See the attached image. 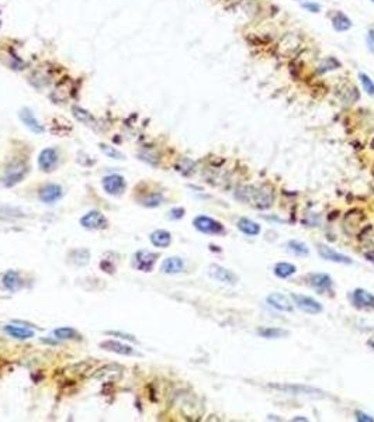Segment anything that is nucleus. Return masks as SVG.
<instances>
[{"instance_id":"20","label":"nucleus","mask_w":374,"mask_h":422,"mask_svg":"<svg viewBox=\"0 0 374 422\" xmlns=\"http://www.w3.org/2000/svg\"><path fill=\"white\" fill-rule=\"evenodd\" d=\"M238 230L240 232H243L245 235H249V237H256L259 235L262 228L260 225L256 221L250 220V218H239L238 221Z\"/></svg>"},{"instance_id":"2","label":"nucleus","mask_w":374,"mask_h":422,"mask_svg":"<svg viewBox=\"0 0 374 422\" xmlns=\"http://www.w3.org/2000/svg\"><path fill=\"white\" fill-rule=\"evenodd\" d=\"M193 225L197 231L208 234V235H221L225 232V228L221 222L208 215H197L193 220Z\"/></svg>"},{"instance_id":"23","label":"nucleus","mask_w":374,"mask_h":422,"mask_svg":"<svg viewBox=\"0 0 374 422\" xmlns=\"http://www.w3.org/2000/svg\"><path fill=\"white\" fill-rule=\"evenodd\" d=\"M4 332L7 335H10L11 338H14V339H19V341H26V339H30V338L34 337V332L31 329L24 327H17V325H6Z\"/></svg>"},{"instance_id":"8","label":"nucleus","mask_w":374,"mask_h":422,"mask_svg":"<svg viewBox=\"0 0 374 422\" xmlns=\"http://www.w3.org/2000/svg\"><path fill=\"white\" fill-rule=\"evenodd\" d=\"M103 189L106 193L111 196H120L123 194L125 190V180L120 175H108L102 180Z\"/></svg>"},{"instance_id":"31","label":"nucleus","mask_w":374,"mask_h":422,"mask_svg":"<svg viewBox=\"0 0 374 422\" xmlns=\"http://www.w3.org/2000/svg\"><path fill=\"white\" fill-rule=\"evenodd\" d=\"M162 200H163V197H162L160 194H154V196L148 197V199L144 201V204H145L146 207H156V206H159V204L162 203Z\"/></svg>"},{"instance_id":"6","label":"nucleus","mask_w":374,"mask_h":422,"mask_svg":"<svg viewBox=\"0 0 374 422\" xmlns=\"http://www.w3.org/2000/svg\"><path fill=\"white\" fill-rule=\"evenodd\" d=\"M317 251L320 253V256L325 259V261H329V262H335V264H352L353 261L352 258H349L347 255H343L341 252H336L333 248L325 245V243H318L317 245Z\"/></svg>"},{"instance_id":"4","label":"nucleus","mask_w":374,"mask_h":422,"mask_svg":"<svg viewBox=\"0 0 374 422\" xmlns=\"http://www.w3.org/2000/svg\"><path fill=\"white\" fill-rule=\"evenodd\" d=\"M291 298H293L294 306L300 308L302 313H307V314H311V316L322 313V304L320 301H317L315 298L310 297V295L291 294Z\"/></svg>"},{"instance_id":"11","label":"nucleus","mask_w":374,"mask_h":422,"mask_svg":"<svg viewBox=\"0 0 374 422\" xmlns=\"http://www.w3.org/2000/svg\"><path fill=\"white\" fill-rule=\"evenodd\" d=\"M100 348L117 353V355H123V356H136L138 355L135 349L131 348L130 345L121 343L118 341H111V339H106L103 342H100Z\"/></svg>"},{"instance_id":"14","label":"nucleus","mask_w":374,"mask_h":422,"mask_svg":"<svg viewBox=\"0 0 374 422\" xmlns=\"http://www.w3.org/2000/svg\"><path fill=\"white\" fill-rule=\"evenodd\" d=\"M63 196V190L59 185H47L44 186L40 193H38V197L42 203L45 204H53L58 200H61Z\"/></svg>"},{"instance_id":"1","label":"nucleus","mask_w":374,"mask_h":422,"mask_svg":"<svg viewBox=\"0 0 374 422\" xmlns=\"http://www.w3.org/2000/svg\"><path fill=\"white\" fill-rule=\"evenodd\" d=\"M248 190L249 191H243V189H240V193H245L246 197H243L242 200L243 201H250L252 200V204L258 209H267L271 206V201H273V191L270 189H266L265 186L260 187V189H255V187H249L248 186Z\"/></svg>"},{"instance_id":"7","label":"nucleus","mask_w":374,"mask_h":422,"mask_svg":"<svg viewBox=\"0 0 374 422\" xmlns=\"http://www.w3.org/2000/svg\"><path fill=\"white\" fill-rule=\"evenodd\" d=\"M27 173V166L24 163H13L10 165L7 170H6V175L3 178V183L6 187H11L17 183H20L21 180L24 179Z\"/></svg>"},{"instance_id":"13","label":"nucleus","mask_w":374,"mask_h":422,"mask_svg":"<svg viewBox=\"0 0 374 422\" xmlns=\"http://www.w3.org/2000/svg\"><path fill=\"white\" fill-rule=\"evenodd\" d=\"M352 303L354 307L362 310L374 308V294L364 289H354L352 293Z\"/></svg>"},{"instance_id":"5","label":"nucleus","mask_w":374,"mask_h":422,"mask_svg":"<svg viewBox=\"0 0 374 422\" xmlns=\"http://www.w3.org/2000/svg\"><path fill=\"white\" fill-rule=\"evenodd\" d=\"M80 225L86 230H106L108 227V220L100 211H89L80 218Z\"/></svg>"},{"instance_id":"12","label":"nucleus","mask_w":374,"mask_h":422,"mask_svg":"<svg viewBox=\"0 0 374 422\" xmlns=\"http://www.w3.org/2000/svg\"><path fill=\"white\" fill-rule=\"evenodd\" d=\"M158 255L149 251H138L134 256L135 267L141 272H151L154 269Z\"/></svg>"},{"instance_id":"36","label":"nucleus","mask_w":374,"mask_h":422,"mask_svg":"<svg viewBox=\"0 0 374 422\" xmlns=\"http://www.w3.org/2000/svg\"><path fill=\"white\" fill-rule=\"evenodd\" d=\"M293 421H308L307 418H301V417H295V418H293Z\"/></svg>"},{"instance_id":"17","label":"nucleus","mask_w":374,"mask_h":422,"mask_svg":"<svg viewBox=\"0 0 374 422\" xmlns=\"http://www.w3.org/2000/svg\"><path fill=\"white\" fill-rule=\"evenodd\" d=\"M308 283L317 291H326L332 287V277L326 273H312L308 276Z\"/></svg>"},{"instance_id":"15","label":"nucleus","mask_w":374,"mask_h":422,"mask_svg":"<svg viewBox=\"0 0 374 422\" xmlns=\"http://www.w3.org/2000/svg\"><path fill=\"white\" fill-rule=\"evenodd\" d=\"M38 165L44 172H52L58 165V152L53 148H45L41 151L40 158H38Z\"/></svg>"},{"instance_id":"29","label":"nucleus","mask_w":374,"mask_h":422,"mask_svg":"<svg viewBox=\"0 0 374 422\" xmlns=\"http://www.w3.org/2000/svg\"><path fill=\"white\" fill-rule=\"evenodd\" d=\"M359 79H360V83L363 86L364 92L367 95L374 96V82L372 80V78L366 74H359Z\"/></svg>"},{"instance_id":"21","label":"nucleus","mask_w":374,"mask_h":422,"mask_svg":"<svg viewBox=\"0 0 374 422\" xmlns=\"http://www.w3.org/2000/svg\"><path fill=\"white\" fill-rule=\"evenodd\" d=\"M3 286H4V289L9 290V291H13V293H14V291H19L21 289V286H23L20 274L17 273V272H14V270L7 272V273L3 276Z\"/></svg>"},{"instance_id":"16","label":"nucleus","mask_w":374,"mask_h":422,"mask_svg":"<svg viewBox=\"0 0 374 422\" xmlns=\"http://www.w3.org/2000/svg\"><path fill=\"white\" fill-rule=\"evenodd\" d=\"M19 117L23 121V124L27 127L30 131H32L34 134H42L44 132V126L37 120V117L34 116V113L30 108H27V107L21 108Z\"/></svg>"},{"instance_id":"24","label":"nucleus","mask_w":374,"mask_h":422,"mask_svg":"<svg viewBox=\"0 0 374 422\" xmlns=\"http://www.w3.org/2000/svg\"><path fill=\"white\" fill-rule=\"evenodd\" d=\"M332 26L336 31H347V30L352 27V21H350V19H349L345 13L336 11V13H333L332 16Z\"/></svg>"},{"instance_id":"38","label":"nucleus","mask_w":374,"mask_h":422,"mask_svg":"<svg viewBox=\"0 0 374 422\" xmlns=\"http://www.w3.org/2000/svg\"><path fill=\"white\" fill-rule=\"evenodd\" d=\"M372 1H373V3H374V0H372Z\"/></svg>"},{"instance_id":"19","label":"nucleus","mask_w":374,"mask_h":422,"mask_svg":"<svg viewBox=\"0 0 374 422\" xmlns=\"http://www.w3.org/2000/svg\"><path fill=\"white\" fill-rule=\"evenodd\" d=\"M149 239L154 246L163 249V248H167L172 242V235L166 230H156L149 235Z\"/></svg>"},{"instance_id":"35","label":"nucleus","mask_w":374,"mask_h":422,"mask_svg":"<svg viewBox=\"0 0 374 422\" xmlns=\"http://www.w3.org/2000/svg\"><path fill=\"white\" fill-rule=\"evenodd\" d=\"M367 45H369V50L374 53V30H370V31H369V35H367Z\"/></svg>"},{"instance_id":"10","label":"nucleus","mask_w":374,"mask_h":422,"mask_svg":"<svg viewBox=\"0 0 374 422\" xmlns=\"http://www.w3.org/2000/svg\"><path fill=\"white\" fill-rule=\"evenodd\" d=\"M123 371L124 369L118 365H104L100 369H97L92 374V377L96 380H106V381H114V380H118L121 376H123Z\"/></svg>"},{"instance_id":"32","label":"nucleus","mask_w":374,"mask_h":422,"mask_svg":"<svg viewBox=\"0 0 374 422\" xmlns=\"http://www.w3.org/2000/svg\"><path fill=\"white\" fill-rule=\"evenodd\" d=\"M185 212H186V210H185L183 207L172 209V210L169 211V218H172V220H180V218H183Z\"/></svg>"},{"instance_id":"26","label":"nucleus","mask_w":374,"mask_h":422,"mask_svg":"<svg viewBox=\"0 0 374 422\" xmlns=\"http://www.w3.org/2000/svg\"><path fill=\"white\" fill-rule=\"evenodd\" d=\"M53 337L59 341H76L80 339V334L71 327H61L53 331Z\"/></svg>"},{"instance_id":"34","label":"nucleus","mask_w":374,"mask_h":422,"mask_svg":"<svg viewBox=\"0 0 374 422\" xmlns=\"http://www.w3.org/2000/svg\"><path fill=\"white\" fill-rule=\"evenodd\" d=\"M302 7H304V9H307L308 11H311V13H318V11L321 10V6H320L318 3H314V1L302 3Z\"/></svg>"},{"instance_id":"22","label":"nucleus","mask_w":374,"mask_h":422,"mask_svg":"<svg viewBox=\"0 0 374 422\" xmlns=\"http://www.w3.org/2000/svg\"><path fill=\"white\" fill-rule=\"evenodd\" d=\"M256 334L259 337L265 338V339H279V338H284L289 337L290 332L287 329H283V328H277V327H263L259 328L256 331Z\"/></svg>"},{"instance_id":"9","label":"nucleus","mask_w":374,"mask_h":422,"mask_svg":"<svg viewBox=\"0 0 374 422\" xmlns=\"http://www.w3.org/2000/svg\"><path fill=\"white\" fill-rule=\"evenodd\" d=\"M266 303L281 313H291L294 310V303L290 300V297L281 294V293H270L266 297Z\"/></svg>"},{"instance_id":"27","label":"nucleus","mask_w":374,"mask_h":422,"mask_svg":"<svg viewBox=\"0 0 374 422\" xmlns=\"http://www.w3.org/2000/svg\"><path fill=\"white\" fill-rule=\"evenodd\" d=\"M72 113L78 121L83 123V124H86V126H93L94 124V117L92 116L87 110L82 108V107L75 106V107L72 108Z\"/></svg>"},{"instance_id":"18","label":"nucleus","mask_w":374,"mask_h":422,"mask_svg":"<svg viewBox=\"0 0 374 422\" xmlns=\"http://www.w3.org/2000/svg\"><path fill=\"white\" fill-rule=\"evenodd\" d=\"M185 261L179 256H170L163 261L160 266V272L165 274H177L185 270Z\"/></svg>"},{"instance_id":"28","label":"nucleus","mask_w":374,"mask_h":422,"mask_svg":"<svg viewBox=\"0 0 374 422\" xmlns=\"http://www.w3.org/2000/svg\"><path fill=\"white\" fill-rule=\"evenodd\" d=\"M287 249H289V252L295 255V256H305V255L310 253L308 246L304 242H301V241H297V239L289 241L287 242Z\"/></svg>"},{"instance_id":"25","label":"nucleus","mask_w":374,"mask_h":422,"mask_svg":"<svg viewBox=\"0 0 374 422\" xmlns=\"http://www.w3.org/2000/svg\"><path fill=\"white\" fill-rule=\"evenodd\" d=\"M273 272H274V274H276L279 279H289L293 274H295L297 266L293 264H289V262H279V264H274Z\"/></svg>"},{"instance_id":"37","label":"nucleus","mask_w":374,"mask_h":422,"mask_svg":"<svg viewBox=\"0 0 374 422\" xmlns=\"http://www.w3.org/2000/svg\"><path fill=\"white\" fill-rule=\"evenodd\" d=\"M369 346L374 350V339L373 341H369Z\"/></svg>"},{"instance_id":"33","label":"nucleus","mask_w":374,"mask_h":422,"mask_svg":"<svg viewBox=\"0 0 374 422\" xmlns=\"http://www.w3.org/2000/svg\"><path fill=\"white\" fill-rule=\"evenodd\" d=\"M354 417L359 422H374V417L363 411H354Z\"/></svg>"},{"instance_id":"3","label":"nucleus","mask_w":374,"mask_h":422,"mask_svg":"<svg viewBox=\"0 0 374 422\" xmlns=\"http://www.w3.org/2000/svg\"><path fill=\"white\" fill-rule=\"evenodd\" d=\"M208 274L211 279L217 280L222 285L235 286L239 282L238 274L227 269V267H224V266H221V264H210L208 266Z\"/></svg>"},{"instance_id":"30","label":"nucleus","mask_w":374,"mask_h":422,"mask_svg":"<svg viewBox=\"0 0 374 422\" xmlns=\"http://www.w3.org/2000/svg\"><path fill=\"white\" fill-rule=\"evenodd\" d=\"M100 148H102V151H103L104 154H106L108 158L125 159L124 154H121V152H120V151H117L115 148L108 147V145H106V144H102V145H100Z\"/></svg>"}]
</instances>
